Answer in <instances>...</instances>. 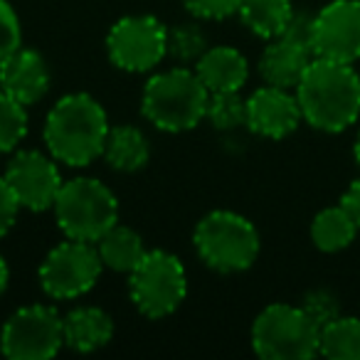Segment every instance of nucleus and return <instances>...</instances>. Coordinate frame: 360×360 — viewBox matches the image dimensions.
Segmentation results:
<instances>
[{"instance_id":"cd10ccee","label":"nucleus","mask_w":360,"mask_h":360,"mask_svg":"<svg viewBox=\"0 0 360 360\" xmlns=\"http://www.w3.org/2000/svg\"><path fill=\"white\" fill-rule=\"evenodd\" d=\"M242 0H183L186 11L198 20H227L237 15Z\"/></svg>"},{"instance_id":"72a5a7b5","label":"nucleus","mask_w":360,"mask_h":360,"mask_svg":"<svg viewBox=\"0 0 360 360\" xmlns=\"http://www.w3.org/2000/svg\"><path fill=\"white\" fill-rule=\"evenodd\" d=\"M0 345H3V328H0Z\"/></svg>"},{"instance_id":"f8f14e48","label":"nucleus","mask_w":360,"mask_h":360,"mask_svg":"<svg viewBox=\"0 0 360 360\" xmlns=\"http://www.w3.org/2000/svg\"><path fill=\"white\" fill-rule=\"evenodd\" d=\"M311 50L321 60H360V0H330L316 13Z\"/></svg>"},{"instance_id":"0eeeda50","label":"nucleus","mask_w":360,"mask_h":360,"mask_svg":"<svg viewBox=\"0 0 360 360\" xmlns=\"http://www.w3.org/2000/svg\"><path fill=\"white\" fill-rule=\"evenodd\" d=\"M188 294V274L183 262L165 250H148L129 274V296L146 319H165L175 314Z\"/></svg>"},{"instance_id":"1a4fd4ad","label":"nucleus","mask_w":360,"mask_h":360,"mask_svg":"<svg viewBox=\"0 0 360 360\" xmlns=\"http://www.w3.org/2000/svg\"><path fill=\"white\" fill-rule=\"evenodd\" d=\"M106 55L116 70L141 75L168 57V27L153 15H126L106 35Z\"/></svg>"},{"instance_id":"5701e85b","label":"nucleus","mask_w":360,"mask_h":360,"mask_svg":"<svg viewBox=\"0 0 360 360\" xmlns=\"http://www.w3.org/2000/svg\"><path fill=\"white\" fill-rule=\"evenodd\" d=\"M207 35L195 20L168 27V57L180 65H195L207 50Z\"/></svg>"},{"instance_id":"f257e3e1","label":"nucleus","mask_w":360,"mask_h":360,"mask_svg":"<svg viewBox=\"0 0 360 360\" xmlns=\"http://www.w3.org/2000/svg\"><path fill=\"white\" fill-rule=\"evenodd\" d=\"M304 121L323 134H340L360 119V75L353 65L314 57L296 84Z\"/></svg>"},{"instance_id":"f03ea898","label":"nucleus","mask_w":360,"mask_h":360,"mask_svg":"<svg viewBox=\"0 0 360 360\" xmlns=\"http://www.w3.org/2000/svg\"><path fill=\"white\" fill-rule=\"evenodd\" d=\"M109 116L99 99L84 91H75L50 109L42 129L47 153L70 168H84L104 153L109 136Z\"/></svg>"},{"instance_id":"7c9ffc66","label":"nucleus","mask_w":360,"mask_h":360,"mask_svg":"<svg viewBox=\"0 0 360 360\" xmlns=\"http://www.w3.org/2000/svg\"><path fill=\"white\" fill-rule=\"evenodd\" d=\"M340 207H343V210L353 217L355 225L360 227V178H355L353 183L345 188V193L340 195Z\"/></svg>"},{"instance_id":"473e14b6","label":"nucleus","mask_w":360,"mask_h":360,"mask_svg":"<svg viewBox=\"0 0 360 360\" xmlns=\"http://www.w3.org/2000/svg\"><path fill=\"white\" fill-rule=\"evenodd\" d=\"M353 155H355V163H358V168H360V134H358V139H355V143H353Z\"/></svg>"},{"instance_id":"f3484780","label":"nucleus","mask_w":360,"mask_h":360,"mask_svg":"<svg viewBox=\"0 0 360 360\" xmlns=\"http://www.w3.org/2000/svg\"><path fill=\"white\" fill-rule=\"evenodd\" d=\"M65 345L77 353H94L114 338V319L99 306H77L62 316Z\"/></svg>"},{"instance_id":"412c9836","label":"nucleus","mask_w":360,"mask_h":360,"mask_svg":"<svg viewBox=\"0 0 360 360\" xmlns=\"http://www.w3.org/2000/svg\"><path fill=\"white\" fill-rule=\"evenodd\" d=\"M358 230L360 227L353 222V217L338 202L333 207H323L314 217V222H311V242H314L316 250L333 255V252H340L353 245Z\"/></svg>"},{"instance_id":"2f4dec72","label":"nucleus","mask_w":360,"mask_h":360,"mask_svg":"<svg viewBox=\"0 0 360 360\" xmlns=\"http://www.w3.org/2000/svg\"><path fill=\"white\" fill-rule=\"evenodd\" d=\"M8 281H11V266H8L6 257L0 255V296L6 294V289H8Z\"/></svg>"},{"instance_id":"9d476101","label":"nucleus","mask_w":360,"mask_h":360,"mask_svg":"<svg viewBox=\"0 0 360 360\" xmlns=\"http://www.w3.org/2000/svg\"><path fill=\"white\" fill-rule=\"evenodd\" d=\"M3 345L0 353L11 360H50L65 345V326L57 309L30 304L11 314L0 326Z\"/></svg>"},{"instance_id":"bb28decb","label":"nucleus","mask_w":360,"mask_h":360,"mask_svg":"<svg viewBox=\"0 0 360 360\" xmlns=\"http://www.w3.org/2000/svg\"><path fill=\"white\" fill-rule=\"evenodd\" d=\"M22 47V25L15 8L8 0H0V60Z\"/></svg>"},{"instance_id":"b1692460","label":"nucleus","mask_w":360,"mask_h":360,"mask_svg":"<svg viewBox=\"0 0 360 360\" xmlns=\"http://www.w3.org/2000/svg\"><path fill=\"white\" fill-rule=\"evenodd\" d=\"M205 119L217 131H235L247 126V99L240 91H210Z\"/></svg>"},{"instance_id":"20e7f679","label":"nucleus","mask_w":360,"mask_h":360,"mask_svg":"<svg viewBox=\"0 0 360 360\" xmlns=\"http://www.w3.org/2000/svg\"><path fill=\"white\" fill-rule=\"evenodd\" d=\"M193 245L205 266L220 274L250 269L259 257V232L255 222L232 210H212L198 222Z\"/></svg>"},{"instance_id":"dca6fc26","label":"nucleus","mask_w":360,"mask_h":360,"mask_svg":"<svg viewBox=\"0 0 360 360\" xmlns=\"http://www.w3.org/2000/svg\"><path fill=\"white\" fill-rule=\"evenodd\" d=\"M193 70L198 72L207 91H242L250 79V62L230 45L207 47Z\"/></svg>"},{"instance_id":"c85d7f7f","label":"nucleus","mask_w":360,"mask_h":360,"mask_svg":"<svg viewBox=\"0 0 360 360\" xmlns=\"http://www.w3.org/2000/svg\"><path fill=\"white\" fill-rule=\"evenodd\" d=\"M18 212H20V205L8 188L6 178L0 175V240L13 230V225L18 222Z\"/></svg>"},{"instance_id":"39448f33","label":"nucleus","mask_w":360,"mask_h":360,"mask_svg":"<svg viewBox=\"0 0 360 360\" xmlns=\"http://www.w3.org/2000/svg\"><path fill=\"white\" fill-rule=\"evenodd\" d=\"M52 212L65 237L96 242L119 222V200L101 180L72 178L62 183Z\"/></svg>"},{"instance_id":"c756f323","label":"nucleus","mask_w":360,"mask_h":360,"mask_svg":"<svg viewBox=\"0 0 360 360\" xmlns=\"http://www.w3.org/2000/svg\"><path fill=\"white\" fill-rule=\"evenodd\" d=\"M284 37H289V40L299 42V45H304L311 50V40H314V15H311V13L294 11L289 25H286V30H284Z\"/></svg>"},{"instance_id":"4468645a","label":"nucleus","mask_w":360,"mask_h":360,"mask_svg":"<svg viewBox=\"0 0 360 360\" xmlns=\"http://www.w3.org/2000/svg\"><path fill=\"white\" fill-rule=\"evenodd\" d=\"M50 84V67L40 52L20 47L6 60H0V91H6L22 106H32L45 99Z\"/></svg>"},{"instance_id":"423d86ee","label":"nucleus","mask_w":360,"mask_h":360,"mask_svg":"<svg viewBox=\"0 0 360 360\" xmlns=\"http://www.w3.org/2000/svg\"><path fill=\"white\" fill-rule=\"evenodd\" d=\"M321 328L301 306L271 304L252 323V348L264 360H309L319 355Z\"/></svg>"},{"instance_id":"9b49d317","label":"nucleus","mask_w":360,"mask_h":360,"mask_svg":"<svg viewBox=\"0 0 360 360\" xmlns=\"http://www.w3.org/2000/svg\"><path fill=\"white\" fill-rule=\"evenodd\" d=\"M3 178H6L11 193L15 195L20 210L30 212L52 210L57 193L65 183L60 168H57V160L50 153L32 148L13 153Z\"/></svg>"},{"instance_id":"6e6552de","label":"nucleus","mask_w":360,"mask_h":360,"mask_svg":"<svg viewBox=\"0 0 360 360\" xmlns=\"http://www.w3.org/2000/svg\"><path fill=\"white\" fill-rule=\"evenodd\" d=\"M101 271H104V262L94 242L67 237L65 242L47 252L37 271V279L50 299L70 301L89 294L99 281Z\"/></svg>"},{"instance_id":"7ed1b4c3","label":"nucleus","mask_w":360,"mask_h":360,"mask_svg":"<svg viewBox=\"0 0 360 360\" xmlns=\"http://www.w3.org/2000/svg\"><path fill=\"white\" fill-rule=\"evenodd\" d=\"M210 91L195 70L180 65L153 75L141 94V114L165 134L191 131L205 119Z\"/></svg>"},{"instance_id":"4be33fe9","label":"nucleus","mask_w":360,"mask_h":360,"mask_svg":"<svg viewBox=\"0 0 360 360\" xmlns=\"http://www.w3.org/2000/svg\"><path fill=\"white\" fill-rule=\"evenodd\" d=\"M319 355L330 360H360V319L343 316L321 328Z\"/></svg>"},{"instance_id":"a878e982","label":"nucleus","mask_w":360,"mask_h":360,"mask_svg":"<svg viewBox=\"0 0 360 360\" xmlns=\"http://www.w3.org/2000/svg\"><path fill=\"white\" fill-rule=\"evenodd\" d=\"M301 309L314 319V323L319 328H323L326 323H330L333 319L340 316V301L330 289H314L301 299Z\"/></svg>"},{"instance_id":"6ab92c4d","label":"nucleus","mask_w":360,"mask_h":360,"mask_svg":"<svg viewBox=\"0 0 360 360\" xmlns=\"http://www.w3.org/2000/svg\"><path fill=\"white\" fill-rule=\"evenodd\" d=\"M94 245L99 250L101 262H104V269L121 271V274H131L148 252L143 245V237L134 227H126L121 222L109 227Z\"/></svg>"},{"instance_id":"2eb2a0df","label":"nucleus","mask_w":360,"mask_h":360,"mask_svg":"<svg viewBox=\"0 0 360 360\" xmlns=\"http://www.w3.org/2000/svg\"><path fill=\"white\" fill-rule=\"evenodd\" d=\"M314 60V52L289 37H274L264 47L259 57V75L264 84L281 86V89H296L304 77L306 67Z\"/></svg>"},{"instance_id":"ddd939ff","label":"nucleus","mask_w":360,"mask_h":360,"mask_svg":"<svg viewBox=\"0 0 360 360\" xmlns=\"http://www.w3.org/2000/svg\"><path fill=\"white\" fill-rule=\"evenodd\" d=\"M304 121L296 91L264 84L247 96V129L262 139H286Z\"/></svg>"},{"instance_id":"aec40b11","label":"nucleus","mask_w":360,"mask_h":360,"mask_svg":"<svg viewBox=\"0 0 360 360\" xmlns=\"http://www.w3.org/2000/svg\"><path fill=\"white\" fill-rule=\"evenodd\" d=\"M237 15L252 35L269 42L284 35L294 15V6L291 0H242Z\"/></svg>"},{"instance_id":"a211bd4d","label":"nucleus","mask_w":360,"mask_h":360,"mask_svg":"<svg viewBox=\"0 0 360 360\" xmlns=\"http://www.w3.org/2000/svg\"><path fill=\"white\" fill-rule=\"evenodd\" d=\"M101 155L119 173H136L150 160V141L139 126H111Z\"/></svg>"},{"instance_id":"393cba45","label":"nucleus","mask_w":360,"mask_h":360,"mask_svg":"<svg viewBox=\"0 0 360 360\" xmlns=\"http://www.w3.org/2000/svg\"><path fill=\"white\" fill-rule=\"evenodd\" d=\"M27 136V106L0 91V155L13 153Z\"/></svg>"}]
</instances>
